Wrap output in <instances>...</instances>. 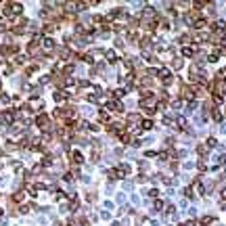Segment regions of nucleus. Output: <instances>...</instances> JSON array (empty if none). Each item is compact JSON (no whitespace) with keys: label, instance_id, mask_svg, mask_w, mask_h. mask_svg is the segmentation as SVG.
<instances>
[{"label":"nucleus","instance_id":"2","mask_svg":"<svg viewBox=\"0 0 226 226\" xmlns=\"http://www.w3.org/2000/svg\"><path fill=\"white\" fill-rule=\"evenodd\" d=\"M36 124L42 126V128H46V126H48V117H46V115H40V117L36 119Z\"/></svg>","mask_w":226,"mask_h":226},{"label":"nucleus","instance_id":"6","mask_svg":"<svg viewBox=\"0 0 226 226\" xmlns=\"http://www.w3.org/2000/svg\"><path fill=\"white\" fill-rule=\"evenodd\" d=\"M151 126H153V124H151V122H142V128H144V130H149V128H151Z\"/></svg>","mask_w":226,"mask_h":226},{"label":"nucleus","instance_id":"8","mask_svg":"<svg viewBox=\"0 0 226 226\" xmlns=\"http://www.w3.org/2000/svg\"><path fill=\"white\" fill-rule=\"evenodd\" d=\"M0 218H2V209H0Z\"/></svg>","mask_w":226,"mask_h":226},{"label":"nucleus","instance_id":"1","mask_svg":"<svg viewBox=\"0 0 226 226\" xmlns=\"http://www.w3.org/2000/svg\"><path fill=\"white\" fill-rule=\"evenodd\" d=\"M71 159H73V163H78V166H80V163L84 161V157H82V153H78V151H73V153H71Z\"/></svg>","mask_w":226,"mask_h":226},{"label":"nucleus","instance_id":"7","mask_svg":"<svg viewBox=\"0 0 226 226\" xmlns=\"http://www.w3.org/2000/svg\"><path fill=\"white\" fill-rule=\"evenodd\" d=\"M184 226H195V222H193V220H188V222H186Z\"/></svg>","mask_w":226,"mask_h":226},{"label":"nucleus","instance_id":"5","mask_svg":"<svg viewBox=\"0 0 226 226\" xmlns=\"http://www.w3.org/2000/svg\"><path fill=\"white\" fill-rule=\"evenodd\" d=\"M52 46H54V42H52L50 38H46V40H44V48H48V50H50Z\"/></svg>","mask_w":226,"mask_h":226},{"label":"nucleus","instance_id":"3","mask_svg":"<svg viewBox=\"0 0 226 226\" xmlns=\"http://www.w3.org/2000/svg\"><path fill=\"white\" fill-rule=\"evenodd\" d=\"M111 107H113L115 111H124V107H122V103H119V101H113V103H111Z\"/></svg>","mask_w":226,"mask_h":226},{"label":"nucleus","instance_id":"4","mask_svg":"<svg viewBox=\"0 0 226 226\" xmlns=\"http://www.w3.org/2000/svg\"><path fill=\"white\" fill-rule=\"evenodd\" d=\"M98 117H101L103 122H107V119H109V113H107L105 109H101V113H98Z\"/></svg>","mask_w":226,"mask_h":226}]
</instances>
